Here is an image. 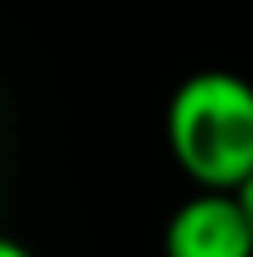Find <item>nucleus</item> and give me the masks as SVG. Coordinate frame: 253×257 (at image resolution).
Segmentation results:
<instances>
[{
    "mask_svg": "<svg viewBox=\"0 0 253 257\" xmlns=\"http://www.w3.org/2000/svg\"><path fill=\"white\" fill-rule=\"evenodd\" d=\"M172 162L196 191H244L253 176V81L239 72H196L167 100Z\"/></svg>",
    "mask_w": 253,
    "mask_h": 257,
    "instance_id": "1",
    "label": "nucleus"
},
{
    "mask_svg": "<svg viewBox=\"0 0 253 257\" xmlns=\"http://www.w3.org/2000/svg\"><path fill=\"white\" fill-rule=\"evenodd\" d=\"M0 257H34V252H29L19 238H5V233H0Z\"/></svg>",
    "mask_w": 253,
    "mask_h": 257,
    "instance_id": "3",
    "label": "nucleus"
},
{
    "mask_svg": "<svg viewBox=\"0 0 253 257\" xmlns=\"http://www.w3.org/2000/svg\"><path fill=\"white\" fill-rule=\"evenodd\" d=\"M162 257H253V219L239 191H196L172 210Z\"/></svg>",
    "mask_w": 253,
    "mask_h": 257,
    "instance_id": "2",
    "label": "nucleus"
},
{
    "mask_svg": "<svg viewBox=\"0 0 253 257\" xmlns=\"http://www.w3.org/2000/svg\"><path fill=\"white\" fill-rule=\"evenodd\" d=\"M239 200H244V210H248V219H253V176H248L244 191H239Z\"/></svg>",
    "mask_w": 253,
    "mask_h": 257,
    "instance_id": "4",
    "label": "nucleus"
}]
</instances>
